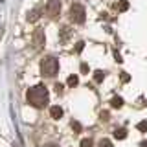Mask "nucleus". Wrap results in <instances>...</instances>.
I'll use <instances>...</instances> for the list:
<instances>
[{
    "label": "nucleus",
    "instance_id": "nucleus-1",
    "mask_svg": "<svg viewBox=\"0 0 147 147\" xmlns=\"http://www.w3.org/2000/svg\"><path fill=\"white\" fill-rule=\"evenodd\" d=\"M26 99H28V103L35 109L44 107V105L48 103V88L42 86V85H37V86H33V88H30L26 92Z\"/></svg>",
    "mask_w": 147,
    "mask_h": 147
},
{
    "label": "nucleus",
    "instance_id": "nucleus-2",
    "mask_svg": "<svg viewBox=\"0 0 147 147\" xmlns=\"http://www.w3.org/2000/svg\"><path fill=\"white\" fill-rule=\"evenodd\" d=\"M59 70V63L57 59L53 57H44L42 63H40V72H42V76H48V77H53L55 74Z\"/></svg>",
    "mask_w": 147,
    "mask_h": 147
},
{
    "label": "nucleus",
    "instance_id": "nucleus-3",
    "mask_svg": "<svg viewBox=\"0 0 147 147\" xmlns=\"http://www.w3.org/2000/svg\"><path fill=\"white\" fill-rule=\"evenodd\" d=\"M70 18H72V22H76V24H83V22H85V7H83L81 4H72Z\"/></svg>",
    "mask_w": 147,
    "mask_h": 147
},
{
    "label": "nucleus",
    "instance_id": "nucleus-4",
    "mask_svg": "<svg viewBox=\"0 0 147 147\" xmlns=\"http://www.w3.org/2000/svg\"><path fill=\"white\" fill-rule=\"evenodd\" d=\"M44 11H46V15L52 17V18L57 17L59 13H61V2H59V0H48V2H46Z\"/></svg>",
    "mask_w": 147,
    "mask_h": 147
},
{
    "label": "nucleus",
    "instance_id": "nucleus-5",
    "mask_svg": "<svg viewBox=\"0 0 147 147\" xmlns=\"http://www.w3.org/2000/svg\"><path fill=\"white\" fill-rule=\"evenodd\" d=\"M33 42L37 46H42L44 44V31L42 30H37L35 33H33Z\"/></svg>",
    "mask_w": 147,
    "mask_h": 147
},
{
    "label": "nucleus",
    "instance_id": "nucleus-6",
    "mask_svg": "<svg viewBox=\"0 0 147 147\" xmlns=\"http://www.w3.org/2000/svg\"><path fill=\"white\" fill-rule=\"evenodd\" d=\"M50 116H52L53 119H59V118L63 116V109L59 107V105H55V107L50 109Z\"/></svg>",
    "mask_w": 147,
    "mask_h": 147
},
{
    "label": "nucleus",
    "instance_id": "nucleus-7",
    "mask_svg": "<svg viewBox=\"0 0 147 147\" xmlns=\"http://www.w3.org/2000/svg\"><path fill=\"white\" fill-rule=\"evenodd\" d=\"M114 138H116V140H125V138H127V131H125V129H116V131H114Z\"/></svg>",
    "mask_w": 147,
    "mask_h": 147
},
{
    "label": "nucleus",
    "instance_id": "nucleus-8",
    "mask_svg": "<svg viewBox=\"0 0 147 147\" xmlns=\"http://www.w3.org/2000/svg\"><path fill=\"white\" fill-rule=\"evenodd\" d=\"M110 105H112V109H119L123 105V99L119 98V96H116V98H112V101H110Z\"/></svg>",
    "mask_w": 147,
    "mask_h": 147
},
{
    "label": "nucleus",
    "instance_id": "nucleus-9",
    "mask_svg": "<svg viewBox=\"0 0 147 147\" xmlns=\"http://www.w3.org/2000/svg\"><path fill=\"white\" fill-rule=\"evenodd\" d=\"M94 79H96V83H101V81L105 79V72H103V70L94 72Z\"/></svg>",
    "mask_w": 147,
    "mask_h": 147
},
{
    "label": "nucleus",
    "instance_id": "nucleus-10",
    "mask_svg": "<svg viewBox=\"0 0 147 147\" xmlns=\"http://www.w3.org/2000/svg\"><path fill=\"white\" fill-rule=\"evenodd\" d=\"M77 83H79V77H77V76H70V77H68V81H66V85L68 86H76Z\"/></svg>",
    "mask_w": 147,
    "mask_h": 147
},
{
    "label": "nucleus",
    "instance_id": "nucleus-11",
    "mask_svg": "<svg viewBox=\"0 0 147 147\" xmlns=\"http://www.w3.org/2000/svg\"><path fill=\"white\" fill-rule=\"evenodd\" d=\"M37 18H39V11H37V9H33L31 13H28V20L30 22H35Z\"/></svg>",
    "mask_w": 147,
    "mask_h": 147
},
{
    "label": "nucleus",
    "instance_id": "nucleus-12",
    "mask_svg": "<svg viewBox=\"0 0 147 147\" xmlns=\"http://www.w3.org/2000/svg\"><path fill=\"white\" fill-rule=\"evenodd\" d=\"M98 147H112V144H110V140H107V138H103V140H99Z\"/></svg>",
    "mask_w": 147,
    "mask_h": 147
},
{
    "label": "nucleus",
    "instance_id": "nucleus-13",
    "mask_svg": "<svg viewBox=\"0 0 147 147\" xmlns=\"http://www.w3.org/2000/svg\"><path fill=\"white\" fill-rule=\"evenodd\" d=\"M118 9H119V11H127V9H129V2H127V0H121L119 6H118Z\"/></svg>",
    "mask_w": 147,
    "mask_h": 147
},
{
    "label": "nucleus",
    "instance_id": "nucleus-14",
    "mask_svg": "<svg viewBox=\"0 0 147 147\" xmlns=\"http://www.w3.org/2000/svg\"><path fill=\"white\" fill-rule=\"evenodd\" d=\"M92 145H94V144H92L90 138H85V140L81 142V147H92Z\"/></svg>",
    "mask_w": 147,
    "mask_h": 147
},
{
    "label": "nucleus",
    "instance_id": "nucleus-15",
    "mask_svg": "<svg viewBox=\"0 0 147 147\" xmlns=\"http://www.w3.org/2000/svg\"><path fill=\"white\" fill-rule=\"evenodd\" d=\"M138 131H147V121H140V123H138Z\"/></svg>",
    "mask_w": 147,
    "mask_h": 147
},
{
    "label": "nucleus",
    "instance_id": "nucleus-16",
    "mask_svg": "<svg viewBox=\"0 0 147 147\" xmlns=\"http://www.w3.org/2000/svg\"><path fill=\"white\" fill-rule=\"evenodd\" d=\"M68 33H70V30H68V28H63V33H61V39H66V37H68Z\"/></svg>",
    "mask_w": 147,
    "mask_h": 147
},
{
    "label": "nucleus",
    "instance_id": "nucleus-17",
    "mask_svg": "<svg viewBox=\"0 0 147 147\" xmlns=\"http://www.w3.org/2000/svg\"><path fill=\"white\" fill-rule=\"evenodd\" d=\"M72 129H74V131H77V132H79V131H81V125H79L77 121H72Z\"/></svg>",
    "mask_w": 147,
    "mask_h": 147
},
{
    "label": "nucleus",
    "instance_id": "nucleus-18",
    "mask_svg": "<svg viewBox=\"0 0 147 147\" xmlns=\"http://www.w3.org/2000/svg\"><path fill=\"white\" fill-rule=\"evenodd\" d=\"M83 48H85V42H77V46H76V52H77V53L83 52Z\"/></svg>",
    "mask_w": 147,
    "mask_h": 147
},
{
    "label": "nucleus",
    "instance_id": "nucleus-19",
    "mask_svg": "<svg viewBox=\"0 0 147 147\" xmlns=\"http://www.w3.org/2000/svg\"><path fill=\"white\" fill-rule=\"evenodd\" d=\"M101 119H105V121H107V119H109V112H101Z\"/></svg>",
    "mask_w": 147,
    "mask_h": 147
},
{
    "label": "nucleus",
    "instance_id": "nucleus-20",
    "mask_svg": "<svg viewBox=\"0 0 147 147\" xmlns=\"http://www.w3.org/2000/svg\"><path fill=\"white\" fill-rule=\"evenodd\" d=\"M121 81H129V76H127V74H125V72H123V74H121Z\"/></svg>",
    "mask_w": 147,
    "mask_h": 147
},
{
    "label": "nucleus",
    "instance_id": "nucleus-21",
    "mask_svg": "<svg viewBox=\"0 0 147 147\" xmlns=\"http://www.w3.org/2000/svg\"><path fill=\"white\" fill-rule=\"evenodd\" d=\"M81 72H88V66H86V64H81Z\"/></svg>",
    "mask_w": 147,
    "mask_h": 147
},
{
    "label": "nucleus",
    "instance_id": "nucleus-22",
    "mask_svg": "<svg viewBox=\"0 0 147 147\" xmlns=\"http://www.w3.org/2000/svg\"><path fill=\"white\" fill-rule=\"evenodd\" d=\"M140 147H147V142H142V144H140Z\"/></svg>",
    "mask_w": 147,
    "mask_h": 147
}]
</instances>
